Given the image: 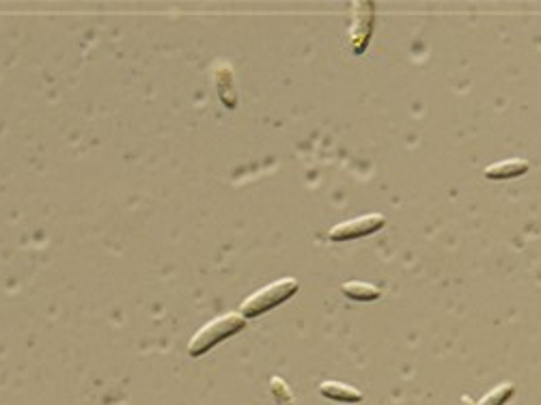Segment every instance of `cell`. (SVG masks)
<instances>
[{"label": "cell", "mask_w": 541, "mask_h": 405, "mask_svg": "<svg viewBox=\"0 0 541 405\" xmlns=\"http://www.w3.org/2000/svg\"><path fill=\"white\" fill-rule=\"evenodd\" d=\"M341 294L345 298L354 300V302H375V300L382 298V289L375 287V285L362 283V280H350L341 287Z\"/></svg>", "instance_id": "52a82bcc"}, {"label": "cell", "mask_w": 541, "mask_h": 405, "mask_svg": "<svg viewBox=\"0 0 541 405\" xmlns=\"http://www.w3.org/2000/svg\"><path fill=\"white\" fill-rule=\"evenodd\" d=\"M515 394L514 384H500L492 393L485 394L479 403H475L470 397H461V405H505Z\"/></svg>", "instance_id": "ba28073f"}, {"label": "cell", "mask_w": 541, "mask_h": 405, "mask_svg": "<svg viewBox=\"0 0 541 405\" xmlns=\"http://www.w3.org/2000/svg\"><path fill=\"white\" fill-rule=\"evenodd\" d=\"M246 321L248 319L240 313H227L220 315V317L212 319L210 324L198 328L195 337L190 339V343H188V354H190L192 358L205 355L212 348H216L218 343H222V340L236 337L237 332H242V330L246 328Z\"/></svg>", "instance_id": "6da1fadb"}, {"label": "cell", "mask_w": 541, "mask_h": 405, "mask_svg": "<svg viewBox=\"0 0 541 405\" xmlns=\"http://www.w3.org/2000/svg\"><path fill=\"white\" fill-rule=\"evenodd\" d=\"M530 164L522 157H514V160H503L496 162V164H490L485 169V180L492 181H505V180H515V177H522L524 172H529Z\"/></svg>", "instance_id": "5b68a950"}, {"label": "cell", "mask_w": 541, "mask_h": 405, "mask_svg": "<svg viewBox=\"0 0 541 405\" xmlns=\"http://www.w3.org/2000/svg\"><path fill=\"white\" fill-rule=\"evenodd\" d=\"M386 225V216L384 214H365L360 218H352L347 222H341V225H335L328 231V240L330 241H350V240H359V237L374 235L382 226Z\"/></svg>", "instance_id": "3957f363"}, {"label": "cell", "mask_w": 541, "mask_h": 405, "mask_svg": "<svg viewBox=\"0 0 541 405\" xmlns=\"http://www.w3.org/2000/svg\"><path fill=\"white\" fill-rule=\"evenodd\" d=\"M298 289H300V283H298L296 279H281L276 280V283L267 285V287H263L259 291H255L252 295H248V298L242 302L240 306V315H244L246 319L252 317H261L263 313H267V310L276 309V306L285 304L287 300L294 298L298 294Z\"/></svg>", "instance_id": "7a4b0ae2"}, {"label": "cell", "mask_w": 541, "mask_h": 405, "mask_svg": "<svg viewBox=\"0 0 541 405\" xmlns=\"http://www.w3.org/2000/svg\"><path fill=\"white\" fill-rule=\"evenodd\" d=\"M354 13L356 22L354 28H352V50H354V54H362L371 39V31H374V27H371V22H374V4L356 3Z\"/></svg>", "instance_id": "277c9868"}, {"label": "cell", "mask_w": 541, "mask_h": 405, "mask_svg": "<svg viewBox=\"0 0 541 405\" xmlns=\"http://www.w3.org/2000/svg\"><path fill=\"white\" fill-rule=\"evenodd\" d=\"M320 394H324V397L330 399V401H339V403H360L362 401L360 390H356L354 386H347V384H341V382H324L320 386Z\"/></svg>", "instance_id": "8992f818"}, {"label": "cell", "mask_w": 541, "mask_h": 405, "mask_svg": "<svg viewBox=\"0 0 541 405\" xmlns=\"http://www.w3.org/2000/svg\"><path fill=\"white\" fill-rule=\"evenodd\" d=\"M270 393L272 397H274L276 405H296L294 393H291L290 384H287L282 378H279V375H274V378L270 379Z\"/></svg>", "instance_id": "9c48e42d"}]
</instances>
